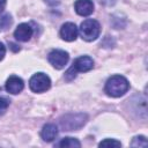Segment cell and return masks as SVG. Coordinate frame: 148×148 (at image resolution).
Segmentation results:
<instances>
[{
	"mask_svg": "<svg viewBox=\"0 0 148 148\" xmlns=\"http://www.w3.org/2000/svg\"><path fill=\"white\" fill-rule=\"evenodd\" d=\"M92 67H94V60L87 56H82V57L77 58L72 66V68L75 73L76 72H88Z\"/></svg>",
	"mask_w": 148,
	"mask_h": 148,
	"instance_id": "obj_9",
	"label": "cell"
},
{
	"mask_svg": "<svg viewBox=\"0 0 148 148\" xmlns=\"http://www.w3.org/2000/svg\"><path fill=\"white\" fill-rule=\"evenodd\" d=\"M49 6L51 7H54V6H58L60 3V0H44Z\"/></svg>",
	"mask_w": 148,
	"mask_h": 148,
	"instance_id": "obj_17",
	"label": "cell"
},
{
	"mask_svg": "<svg viewBox=\"0 0 148 148\" xmlns=\"http://www.w3.org/2000/svg\"><path fill=\"white\" fill-rule=\"evenodd\" d=\"M77 28L74 23L72 22H67L65 24H62L61 29H60V37L66 40V42H73L76 39L77 37Z\"/></svg>",
	"mask_w": 148,
	"mask_h": 148,
	"instance_id": "obj_6",
	"label": "cell"
},
{
	"mask_svg": "<svg viewBox=\"0 0 148 148\" xmlns=\"http://www.w3.org/2000/svg\"><path fill=\"white\" fill-rule=\"evenodd\" d=\"M24 88V83L23 80L16 75H12L8 77V80L6 81V90L9 94L16 95L18 92H21Z\"/></svg>",
	"mask_w": 148,
	"mask_h": 148,
	"instance_id": "obj_8",
	"label": "cell"
},
{
	"mask_svg": "<svg viewBox=\"0 0 148 148\" xmlns=\"http://www.w3.org/2000/svg\"><path fill=\"white\" fill-rule=\"evenodd\" d=\"M57 135H58V128H57V126L54 124H46L43 127L42 132H40L42 139L44 141H46V142L53 141L57 138Z\"/></svg>",
	"mask_w": 148,
	"mask_h": 148,
	"instance_id": "obj_11",
	"label": "cell"
},
{
	"mask_svg": "<svg viewBox=\"0 0 148 148\" xmlns=\"http://www.w3.org/2000/svg\"><path fill=\"white\" fill-rule=\"evenodd\" d=\"M99 147H120L121 143L114 139H105L99 142Z\"/></svg>",
	"mask_w": 148,
	"mask_h": 148,
	"instance_id": "obj_14",
	"label": "cell"
},
{
	"mask_svg": "<svg viewBox=\"0 0 148 148\" xmlns=\"http://www.w3.org/2000/svg\"><path fill=\"white\" fill-rule=\"evenodd\" d=\"M5 53H6V47H5V45L0 42V60H2V59H3Z\"/></svg>",
	"mask_w": 148,
	"mask_h": 148,
	"instance_id": "obj_18",
	"label": "cell"
},
{
	"mask_svg": "<svg viewBox=\"0 0 148 148\" xmlns=\"http://www.w3.org/2000/svg\"><path fill=\"white\" fill-rule=\"evenodd\" d=\"M74 8L79 15L88 16L94 12V3L91 0H76Z\"/></svg>",
	"mask_w": 148,
	"mask_h": 148,
	"instance_id": "obj_10",
	"label": "cell"
},
{
	"mask_svg": "<svg viewBox=\"0 0 148 148\" xmlns=\"http://www.w3.org/2000/svg\"><path fill=\"white\" fill-rule=\"evenodd\" d=\"M34 34V30L30 24L28 23H21L17 25V28L14 31V37L20 42H28Z\"/></svg>",
	"mask_w": 148,
	"mask_h": 148,
	"instance_id": "obj_7",
	"label": "cell"
},
{
	"mask_svg": "<svg viewBox=\"0 0 148 148\" xmlns=\"http://www.w3.org/2000/svg\"><path fill=\"white\" fill-rule=\"evenodd\" d=\"M6 2H7V0H0V13L3 12L5 6H6Z\"/></svg>",
	"mask_w": 148,
	"mask_h": 148,
	"instance_id": "obj_19",
	"label": "cell"
},
{
	"mask_svg": "<svg viewBox=\"0 0 148 148\" xmlns=\"http://www.w3.org/2000/svg\"><path fill=\"white\" fill-rule=\"evenodd\" d=\"M12 22H13V20H12V16H10L9 14L2 15V16L0 17V31L7 30V29L12 25Z\"/></svg>",
	"mask_w": 148,
	"mask_h": 148,
	"instance_id": "obj_13",
	"label": "cell"
},
{
	"mask_svg": "<svg viewBox=\"0 0 148 148\" xmlns=\"http://www.w3.org/2000/svg\"><path fill=\"white\" fill-rule=\"evenodd\" d=\"M131 146H133V147H147V140L142 135L135 136L133 139V141L131 142Z\"/></svg>",
	"mask_w": 148,
	"mask_h": 148,
	"instance_id": "obj_15",
	"label": "cell"
},
{
	"mask_svg": "<svg viewBox=\"0 0 148 148\" xmlns=\"http://www.w3.org/2000/svg\"><path fill=\"white\" fill-rule=\"evenodd\" d=\"M87 121L84 113H69L61 118L60 125L65 131H74L81 128Z\"/></svg>",
	"mask_w": 148,
	"mask_h": 148,
	"instance_id": "obj_3",
	"label": "cell"
},
{
	"mask_svg": "<svg viewBox=\"0 0 148 148\" xmlns=\"http://www.w3.org/2000/svg\"><path fill=\"white\" fill-rule=\"evenodd\" d=\"M99 32H101V25L96 20L88 18L81 23L80 35L82 39L87 42H92L97 39V37L99 36Z\"/></svg>",
	"mask_w": 148,
	"mask_h": 148,
	"instance_id": "obj_2",
	"label": "cell"
},
{
	"mask_svg": "<svg viewBox=\"0 0 148 148\" xmlns=\"http://www.w3.org/2000/svg\"><path fill=\"white\" fill-rule=\"evenodd\" d=\"M59 147H65V148H74V147H81V143L79 140L74 139V138H64L59 143Z\"/></svg>",
	"mask_w": 148,
	"mask_h": 148,
	"instance_id": "obj_12",
	"label": "cell"
},
{
	"mask_svg": "<svg viewBox=\"0 0 148 148\" xmlns=\"http://www.w3.org/2000/svg\"><path fill=\"white\" fill-rule=\"evenodd\" d=\"M130 88V83L127 79H125L121 75H113L109 77V80L105 83V92L106 95L111 97H120L127 92Z\"/></svg>",
	"mask_w": 148,
	"mask_h": 148,
	"instance_id": "obj_1",
	"label": "cell"
},
{
	"mask_svg": "<svg viewBox=\"0 0 148 148\" xmlns=\"http://www.w3.org/2000/svg\"><path fill=\"white\" fill-rule=\"evenodd\" d=\"M49 62L57 69H61L66 66V64L68 62L69 56L66 51L64 50H53L49 53Z\"/></svg>",
	"mask_w": 148,
	"mask_h": 148,
	"instance_id": "obj_5",
	"label": "cell"
},
{
	"mask_svg": "<svg viewBox=\"0 0 148 148\" xmlns=\"http://www.w3.org/2000/svg\"><path fill=\"white\" fill-rule=\"evenodd\" d=\"M9 105V101L3 98V97H0V112H3Z\"/></svg>",
	"mask_w": 148,
	"mask_h": 148,
	"instance_id": "obj_16",
	"label": "cell"
},
{
	"mask_svg": "<svg viewBox=\"0 0 148 148\" xmlns=\"http://www.w3.org/2000/svg\"><path fill=\"white\" fill-rule=\"evenodd\" d=\"M29 87L34 92H44L50 89L51 80L44 73H36L29 81Z\"/></svg>",
	"mask_w": 148,
	"mask_h": 148,
	"instance_id": "obj_4",
	"label": "cell"
}]
</instances>
